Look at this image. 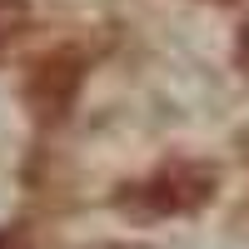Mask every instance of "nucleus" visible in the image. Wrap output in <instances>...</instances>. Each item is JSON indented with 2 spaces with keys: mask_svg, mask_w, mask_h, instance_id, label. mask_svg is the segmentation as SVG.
<instances>
[{
  "mask_svg": "<svg viewBox=\"0 0 249 249\" xmlns=\"http://www.w3.org/2000/svg\"><path fill=\"white\" fill-rule=\"evenodd\" d=\"M80 60L75 55H50V60H40V65L30 70V105L40 110V120H60L70 105H75V95H80Z\"/></svg>",
  "mask_w": 249,
  "mask_h": 249,
  "instance_id": "1",
  "label": "nucleus"
},
{
  "mask_svg": "<svg viewBox=\"0 0 249 249\" xmlns=\"http://www.w3.org/2000/svg\"><path fill=\"white\" fill-rule=\"evenodd\" d=\"M204 199H210V175H204V170H190V164L164 170V175H155L150 184H140V210H150V214L195 210V204H204Z\"/></svg>",
  "mask_w": 249,
  "mask_h": 249,
  "instance_id": "2",
  "label": "nucleus"
},
{
  "mask_svg": "<svg viewBox=\"0 0 249 249\" xmlns=\"http://www.w3.org/2000/svg\"><path fill=\"white\" fill-rule=\"evenodd\" d=\"M20 20H25V5H20V0H0V45L15 35Z\"/></svg>",
  "mask_w": 249,
  "mask_h": 249,
  "instance_id": "3",
  "label": "nucleus"
},
{
  "mask_svg": "<svg viewBox=\"0 0 249 249\" xmlns=\"http://www.w3.org/2000/svg\"><path fill=\"white\" fill-rule=\"evenodd\" d=\"M239 40H244V50H239V60H244V70H249V25H244V35H239Z\"/></svg>",
  "mask_w": 249,
  "mask_h": 249,
  "instance_id": "4",
  "label": "nucleus"
}]
</instances>
